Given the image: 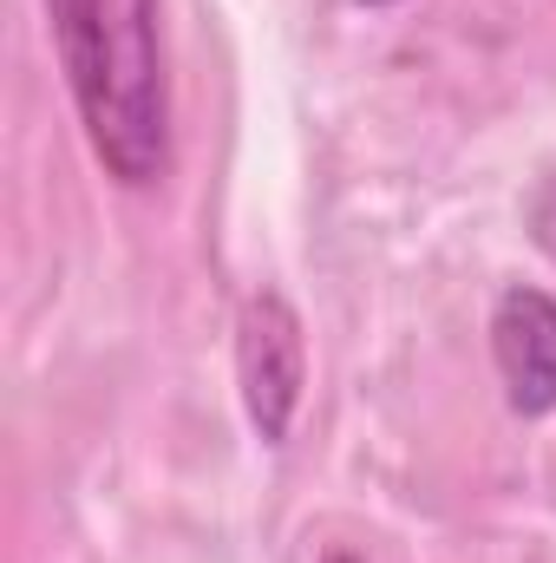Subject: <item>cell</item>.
<instances>
[{
	"label": "cell",
	"instance_id": "cell-2",
	"mask_svg": "<svg viewBox=\"0 0 556 563\" xmlns=\"http://www.w3.org/2000/svg\"><path fill=\"white\" fill-rule=\"evenodd\" d=\"M236 380H243V407H249V426L263 432V445H281L301 407V387H308V341H301V314L276 288H256L243 301Z\"/></svg>",
	"mask_w": 556,
	"mask_h": 563
},
{
	"label": "cell",
	"instance_id": "cell-1",
	"mask_svg": "<svg viewBox=\"0 0 556 563\" xmlns=\"http://www.w3.org/2000/svg\"><path fill=\"white\" fill-rule=\"evenodd\" d=\"M46 26L92 157L125 190L157 184L170 170V73L157 0H46Z\"/></svg>",
	"mask_w": 556,
	"mask_h": 563
},
{
	"label": "cell",
	"instance_id": "cell-4",
	"mask_svg": "<svg viewBox=\"0 0 556 563\" xmlns=\"http://www.w3.org/2000/svg\"><path fill=\"white\" fill-rule=\"evenodd\" d=\"M374 7H380V0H374Z\"/></svg>",
	"mask_w": 556,
	"mask_h": 563
},
{
	"label": "cell",
	"instance_id": "cell-3",
	"mask_svg": "<svg viewBox=\"0 0 556 563\" xmlns=\"http://www.w3.org/2000/svg\"><path fill=\"white\" fill-rule=\"evenodd\" d=\"M491 361L504 374V394L518 413L556 407V295L544 288H504L491 308Z\"/></svg>",
	"mask_w": 556,
	"mask_h": 563
}]
</instances>
